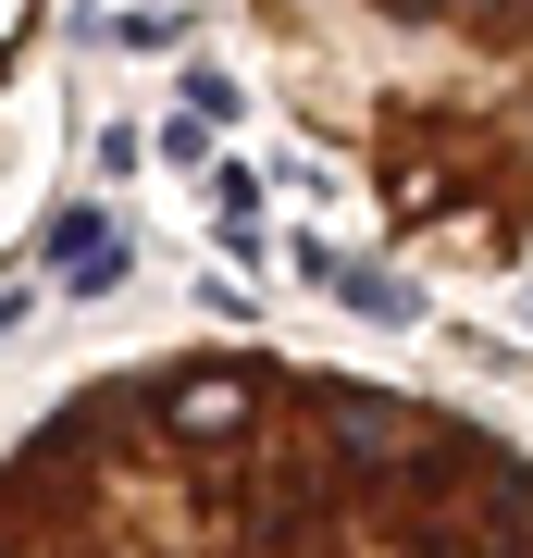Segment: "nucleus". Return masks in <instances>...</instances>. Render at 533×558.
<instances>
[{
    "label": "nucleus",
    "mask_w": 533,
    "mask_h": 558,
    "mask_svg": "<svg viewBox=\"0 0 533 558\" xmlns=\"http://www.w3.org/2000/svg\"><path fill=\"white\" fill-rule=\"evenodd\" d=\"M0 558H533V447L311 348H149L0 447Z\"/></svg>",
    "instance_id": "nucleus-1"
},
{
    "label": "nucleus",
    "mask_w": 533,
    "mask_h": 558,
    "mask_svg": "<svg viewBox=\"0 0 533 558\" xmlns=\"http://www.w3.org/2000/svg\"><path fill=\"white\" fill-rule=\"evenodd\" d=\"M286 112L435 274L533 260V0H249Z\"/></svg>",
    "instance_id": "nucleus-2"
},
{
    "label": "nucleus",
    "mask_w": 533,
    "mask_h": 558,
    "mask_svg": "<svg viewBox=\"0 0 533 558\" xmlns=\"http://www.w3.org/2000/svg\"><path fill=\"white\" fill-rule=\"evenodd\" d=\"M25 50H38V0H0V100H13V75H25Z\"/></svg>",
    "instance_id": "nucleus-3"
}]
</instances>
